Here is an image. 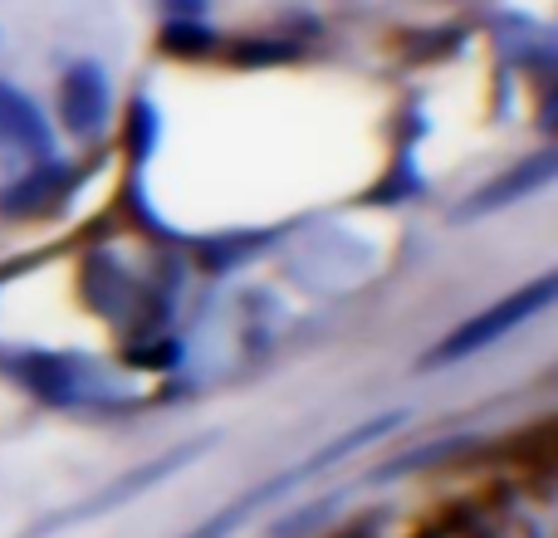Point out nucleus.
I'll use <instances>...</instances> for the list:
<instances>
[{"label": "nucleus", "instance_id": "nucleus-6", "mask_svg": "<svg viewBox=\"0 0 558 538\" xmlns=\"http://www.w3.org/2000/svg\"><path fill=\"white\" fill-rule=\"evenodd\" d=\"M0 143L25 147V152H49V123L15 84L0 78Z\"/></svg>", "mask_w": 558, "mask_h": 538}, {"label": "nucleus", "instance_id": "nucleus-1", "mask_svg": "<svg viewBox=\"0 0 558 538\" xmlns=\"http://www.w3.org/2000/svg\"><path fill=\"white\" fill-rule=\"evenodd\" d=\"M402 421H407V412H377V416H367V421L348 426V431H338L328 445H318V451H308L304 461H294L289 470H279V475H270V480H260V485H251L241 500H231L226 510H216L211 519L196 524V529L186 534V538H231L235 529H241V524H251L255 514L265 510V504H275L279 494H289L294 485H304V480H314V475L333 470V465L348 461V455H363L367 445L387 441V436H392Z\"/></svg>", "mask_w": 558, "mask_h": 538}, {"label": "nucleus", "instance_id": "nucleus-5", "mask_svg": "<svg viewBox=\"0 0 558 538\" xmlns=\"http://www.w3.org/2000/svg\"><path fill=\"white\" fill-rule=\"evenodd\" d=\"M549 176H554V157L549 152H539V157H530L524 167H514V172H505V176H495L485 192H475L471 201L456 211V221H471L475 211H495V206H510L514 196H530V192H539V186H549Z\"/></svg>", "mask_w": 558, "mask_h": 538}, {"label": "nucleus", "instance_id": "nucleus-3", "mask_svg": "<svg viewBox=\"0 0 558 538\" xmlns=\"http://www.w3.org/2000/svg\"><path fill=\"white\" fill-rule=\"evenodd\" d=\"M206 445H211V436H196V441L177 445V451L153 455V461L133 465V470L118 475L113 485H104V490H98L94 500H84V504H74V510H64V514H54V519H45L29 538H45V534H59V529H74V524H84V519H104V514H113L118 504H133L137 494H147L153 485H162V480H172L177 470H186V465H192L196 455L206 451Z\"/></svg>", "mask_w": 558, "mask_h": 538}, {"label": "nucleus", "instance_id": "nucleus-7", "mask_svg": "<svg viewBox=\"0 0 558 538\" xmlns=\"http://www.w3.org/2000/svg\"><path fill=\"white\" fill-rule=\"evenodd\" d=\"M211 29L202 25V20H172V25L162 29V45L177 49V54H196V49H211Z\"/></svg>", "mask_w": 558, "mask_h": 538}, {"label": "nucleus", "instance_id": "nucleus-2", "mask_svg": "<svg viewBox=\"0 0 558 538\" xmlns=\"http://www.w3.org/2000/svg\"><path fill=\"white\" fill-rule=\"evenodd\" d=\"M554 294H558V279L554 274H539L534 284H524V289H514V294H505V298H495L490 308H481L475 318H465L456 333H446L441 343L432 347V353L422 357L426 367H441V363H461V357H475L481 347H490V343H500V338H510L514 328H524L534 314H544V308L554 304Z\"/></svg>", "mask_w": 558, "mask_h": 538}, {"label": "nucleus", "instance_id": "nucleus-8", "mask_svg": "<svg viewBox=\"0 0 558 538\" xmlns=\"http://www.w3.org/2000/svg\"><path fill=\"white\" fill-rule=\"evenodd\" d=\"M162 5L172 10L177 20H196V15H202V10H206V0H162Z\"/></svg>", "mask_w": 558, "mask_h": 538}, {"label": "nucleus", "instance_id": "nucleus-4", "mask_svg": "<svg viewBox=\"0 0 558 538\" xmlns=\"http://www.w3.org/2000/svg\"><path fill=\"white\" fill-rule=\"evenodd\" d=\"M108 113H113V88H108L104 69L98 64H74L59 84V118L74 137H94L108 127Z\"/></svg>", "mask_w": 558, "mask_h": 538}]
</instances>
